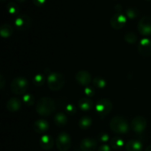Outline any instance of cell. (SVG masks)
<instances>
[{"instance_id":"obj_36","label":"cell","mask_w":151,"mask_h":151,"mask_svg":"<svg viewBox=\"0 0 151 151\" xmlns=\"http://www.w3.org/2000/svg\"><path fill=\"white\" fill-rule=\"evenodd\" d=\"M145 151H151V145H149L148 147L145 149Z\"/></svg>"},{"instance_id":"obj_14","label":"cell","mask_w":151,"mask_h":151,"mask_svg":"<svg viewBox=\"0 0 151 151\" xmlns=\"http://www.w3.org/2000/svg\"><path fill=\"white\" fill-rule=\"evenodd\" d=\"M22 107V102L17 97H11L6 103V109L10 112H16L20 110Z\"/></svg>"},{"instance_id":"obj_32","label":"cell","mask_w":151,"mask_h":151,"mask_svg":"<svg viewBox=\"0 0 151 151\" xmlns=\"http://www.w3.org/2000/svg\"><path fill=\"white\" fill-rule=\"evenodd\" d=\"M47 0H32V2L37 7H42L45 4Z\"/></svg>"},{"instance_id":"obj_4","label":"cell","mask_w":151,"mask_h":151,"mask_svg":"<svg viewBox=\"0 0 151 151\" xmlns=\"http://www.w3.org/2000/svg\"><path fill=\"white\" fill-rule=\"evenodd\" d=\"M29 88V82L25 78L19 76L15 78L10 83V89L15 94L22 95L26 94Z\"/></svg>"},{"instance_id":"obj_1","label":"cell","mask_w":151,"mask_h":151,"mask_svg":"<svg viewBox=\"0 0 151 151\" xmlns=\"http://www.w3.org/2000/svg\"><path fill=\"white\" fill-rule=\"evenodd\" d=\"M57 109L56 103L54 99L49 97L40 98L35 105V111L37 114L41 116H48L55 113Z\"/></svg>"},{"instance_id":"obj_21","label":"cell","mask_w":151,"mask_h":151,"mask_svg":"<svg viewBox=\"0 0 151 151\" xmlns=\"http://www.w3.org/2000/svg\"><path fill=\"white\" fill-rule=\"evenodd\" d=\"M110 145L111 147L114 149V150H119V149L123 147L125 142H124V140L121 137L115 136V137H112L111 139Z\"/></svg>"},{"instance_id":"obj_29","label":"cell","mask_w":151,"mask_h":151,"mask_svg":"<svg viewBox=\"0 0 151 151\" xmlns=\"http://www.w3.org/2000/svg\"><path fill=\"white\" fill-rule=\"evenodd\" d=\"M65 109H66V113L69 114L70 115H73L76 113V107L72 104L66 105Z\"/></svg>"},{"instance_id":"obj_27","label":"cell","mask_w":151,"mask_h":151,"mask_svg":"<svg viewBox=\"0 0 151 151\" xmlns=\"http://www.w3.org/2000/svg\"><path fill=\"white\" fill-rule=\"evenodd\" d=\"M139 15V10L137 7H128L126 10V16L127 17L131 19H134L137 18Z\"/></svg>"},{"instance_id":"obj_24","label":"cell","mask_w":151,"mask_h":151,"mask_svg":"<svg viewBox=\"0 0 151 151\" xmlns=\"http://www.w3.org/2000/svg\"><path fill=\"white\" fill-rule=\"evenodd\" d=\"M7 10L8 13L12 16H18V13L19 12V7L17 3L14 1H10L7 4Z\"/></svg>"},{"instance_id":"obj_9","label":"cell","mask_w":151,"mask_h":151,"mask_svg":"<svg viewBox=\"0 0 151 151\" xmlns=\"http://www.w3.org/2000/svg\"><path fill=\"white\" fill-rule=\"evenodd\" d=\"M147 122L145 117L137 116L132 119L131 122V128L133 131L137 134H141L147 128Z\"/></svg>"},{"instance_id":"obj_17","label":"cell","mask_w":151,"mask_h":151,"mask_svg":"<svg viewBox=\"0 0 151 151\" xmlns=\"http://www.w3.org/2000/svg\"><path fill=\"white\" fill-rule=\"evenodd\" d=\"M93 102L88 98H81L78 101V107L83 111H89L93 109Z\"/></svg>"},{"instance_id":"obj_19","label":"cell","mask_w":151,"mask_h":151,"mask_svg":"<svg viewBox=\"0 0 151 151\" xmlns=\"http://www.w3.org/2000/svg\"><path fill=\"white\" fill-rule=\"evenodd\" d=\"M53 120L55 125H57L58 127H63L67 124L68 118L64 113L59 112L55 115Z\"/></svg>"},{"instance_id":"obj_20","label":"cell","mask_w":151,"mask_h":151,"mask_svg":"<svg viewBox=\"0 0 151 151\" xmlns=\"http://www.w3.org/2000/svg\"><path fill=\"white\" fill-rule=\"evenodd\" d=\"M13 28L10 24H3L0 27V35L2 38H9L13 35Z\"/></svg>"},{"instance_id":"obj_7","label":"cell","mask_w":151,"mask_h":151,"mask_svg":"<svg viewBox=\"0 0 151 151\" xmlns=\"http://www.w3.org/2000/svg\"><path fill=\"white\" fill-rule=\"evenodd\" d=\"M15 27L19 31H25L29 29L32 24L30 17L27 14H19L16 16L14 22Z\"/></svg>"},{"instance_id":"obj_23","label":"cell","mask_w":151,"mask_h":151,"mask_svg":"<svg viewBox=\"0 0 151 151\" xmlns=\"http://www.w3.org/2000/svg\"><path fill=\"white\" fill-rule=\"evenodd\" d=\"M92 83L94 86V87H96L97 88H101V89L105 88L107 86V82H106V80L100 76L95 77L93 80Z\"/></svg>"},{"instance_id":"obj_6","label":"cell","mask_w":151,"mask_h":151,"mask_svg":"<svg viewBox=\"0 0 151 151\" xmlns=\"http://www.w3.org/2000/svg\"><path fill=\"white\" fill-rule=\"evenodd\" d=\"M72 145V139L66 132H61L56 139V147L59 151H68Z\"/></svg>"},{"instance_id":"obj_30","label":"cell","mask_w":151,"mask_h":151,"mask_svg":"<svg viewBox=\"0 0 151 151\" xmlns=\"http://www.w3.org/2000/svg\"><path fill=\"white\" fill-rule=\"evenodd\" d=\"M84 93L88 97H91L94 95L95 94V91H94V88L91 86H86L84 89Z\"/></svg>"},{"instance_id":"obj_31","label":"cell","mask_w":151,"mask_h":151,"mask_svg":"<svg viewBox=\"0 0 151 151\" xmlns=\"http://www.w3.org/2000/svg\"><path fill=\"white\" fill-rule=\"evenodd\" d=\"M98 139L102 142H106L109 140V136L107 133L102 132L98 135Z\"/></svg>"},{"instance_id":"obj_37","label":"cell","mask_w":151,"mask_h":151,"mask_svg":"<svg viewBox=\"0 0 151 151\" xmlns=\"http://www.w3.org/2000/svg\"><path fill=\"white\" fill-rule=\"evenodd\" d=\"M16 1L19 3H22V2H24L25 0H16Z\"/></svg>"},{"instance_id":"obj_18","label":"cell","mask_w":151,"mask_h":151,"mask_svg":"<svg viewBox=\"0 0 151 151\" xmlns=\"http://www.w3.org/2000/svg\"><path fill=\"white\" fill-rule=\"evenodd\" d=\"M125 149L127 151H142V143L139 140H129L125 145Z\"/></svg>"},{"instance_id":"obj_16","label":"cell","mask_w":151,"mask_h":151,"mask_svg":"<svg viewBox=\"0 0 151 151\" xmlns=\"http://www.w3.org/2000/svg\"><path fill=\"white\" fill-rule=\"evenodd\" d=\"M50 125L45 119H38L33 124V129L38 134H43L49 130Z\"/></svg>"},{"instance_id":"obj_5","label":"cell","mask_w":151,"mask_h":151,"mask_svg":"<svg viewBox=\"0 0 151 151\" xmlns=\"http://www.w3.org/2000/svg\"><path fill=\"white\" fill-rule=\"evenodd\" d=\"M112 103L108 99H100L95 105V111L101 119L110 114L112 109Z\"/></svg>"},{"instance_id":"obj_39","label":"cell","mask_w":151,"mask_h":151,"mask_svg":"<svg viewBox=\"0 0 151 151\" xmlns=\"http://www.w3.org/2000/svg\"><path fill=\"white\" fill-rule=\"evenodd\" d=\"M147 1H150V0H147Z\"/></svg>"},{"instance_id":"obj_25","label":"cell","mask_w":151,"mask_h":151,"mask_svg":"<svg viewBox=\"0 0 151 151\" xmlns=\"http://www.w3.org/2000/svg\"><path fill=\"white\" fill-rule=\"evenodd\" d=\"M46 81L45 76H44L43 74H37L36 75H35L32 79V82L33 84L37 87L42 86L44 84Z\"/></svg>"},{"instance_id":"obj_11","label":"cell","mask_w":151,"mask_h":151,"mask_svg":"<svg viewBox=\"0 0 151 151\" xmlns=\"http://www.w3.org/2000/svg\"><path fill=\"white\" fill-rule=\"evenodd\" d=\"M75 81L79 85L87 86L91 82V75L86 70H80L75 75Z\"/></svg>"},{"instance_id":"obj_10","label":"cell","mask_w":151,"mask_h":151,"mask_svg":"<svg viewBox=\"0 0 151 151\" xmlns=\"http://www.w3.org/2000/svg\"><path fill=\"white\" fill-rule=\"evenodd\" d=\"M127 22V17L122 13H116L112 16L110 20V24L114 29H120Z\"/></svg>"},{"instance_id":"obj_13","label":"cell","mask_w":151,"mask_h":151,"mask_svg":"<svg viewBox=\"0 0 151 151\" xmlns=\"http://www.w3.org/2000/svg\"><path fill=\"white\" fill-rule=\"evenodd\" d=\"M80 147L82 151H94L97 149V142L94 139L87 137L81 142Z\"/></svg>"},{"instance_id":"obj_2","label":"cell","mask_w":151,"mask_h":151,"mask_svg":"<svg viewBox=\"0 0 151 151\" xmlns=\"http://www.w3.org/2000/svg\"><path fill=\"white\" fill-rule=\"evenodd\" d=\"M109 127L114 134H124L129 131V124L124 117L120 116H114L109 122Z\"/></svg>"},{"instance_id":"obj_15","label":"cell","mask_w":151,"mask_h":151,"mask_svg":"<svg viewBox=\"0 0 151 151\" xmlns=\"http://www.w3.org/2000/svg\"><path fill=\"white\" fill-rule=\"evenodd\" d=\"M40 146L45 150H50L54 146V139L49 134H44L40 139Z\"/></svg>"},{"instance_id":"obj_26","label":"cell","mask_w":151,"mask_h":151,"mask_svg":"<svg viewBox=\"0 0 151 151\" xmlns=\"http://www.w3.org/2000/svg\"><path fill=\"white\" fill-rule=\"evenodd\" d=\"M23 102L27 106H32L35 104V97L30 93H26L23 95Z\"/></svg>"},{"instance_id":"obj_28","label":"cell","mask_w":151,"mask_h":151,"mask_svg":"<svg viewBox=\"0 0 151 151\" xmlns=\"http://www.w3.org/2000/svg\"><path fill=\"white\" fill-rule=\"evenodd\" d=\"M124 39L127 43L130 44H134L137 42V36L134 32H128L125 33Z\"/></svg>"},{"instance_id":"obj_33","label":"cell","mask_w":151,"mask_h":151,"mask_svg":"<svg viewBox=\"0 0 151 151\" xmlns=\"http://www.w3.org/2000/svg\"><path fill=\"white\" fill-rule=\"evenodd\" d=\"M97 151H111V147L110 146L108 145L104 144L99 147L98 150Z\"/></svg>"},{"instance_id":"obj_35","label":"cell","mask_w":151,"mask_h":151,"mask_svg":"<svg viewBox=\"0 0 151 151\" xmlns=\"http://www.w3.org/2000/svg\"><path fill=\"white\" fill-rule=\"evenodd\" d=\"M4 76H3L2 75H0V87H1V89L4 88V85H3V83H4Z\"/></svg>"},{"instance_id":"obj_22","label":"cell","mask_w":151,"mask_h":151,"mask_svg":"<svg viewBox=\"0 0 151 151\" xmlns=\"http://www.w3.org/2000/svg\"><path fill=\"white\" fill-rule=\"evenodd\" d=\"M91 124H92V119H91L90 116H83L80 119L79 122H78V125H79L80 128L82 130H87L91 127Z\"/></svg>"},{"instance_id":"obj_8","label":"cell","mask_w":151,"mask_h":151,"mask_svg":"<svg viewBox=\"0 0 151 151\" xmlns=\"http://www.w3.org/2000/svg\"><path fill=\"white\" fill-rule=\"evenodd\" d=\"M137 29L141 35L145 36L151 35V17L148 16H143L138 22Z\"/></svg>"},{"instance_id":"obj_3","label":"cell","mask_w":151,"mask_h":151,"mask_svg":"<svg viewBox=\"0 0 151 151\" xmlns=\"http://www.w3.org/2000/svg\"><path fill=\"white\" fill-rule=\"evenodd\" d=\"M47 86L51 91H58L62 89L65 85L66 80L60 72H52L47 75Z\"/></svg>"},{"instance_id":"obj_12","label":"cell","mask_w":151,"mask_h":151,"mask_svg":"<svg viewBox=\"0 0 151 151\" xmlns=\"http://www.w3.org/2000/svg\"><path fill=\"white\" fill-rule=\"evenodd\" d=\"M138 52L144 57L151 55V40L145 38L139 41L138 45Z\"/></svg>"},{"instance_id":"obj_38","label":"cell","mask_w":151,"mask_h":151,"mask_svg":"<svg viewBox=\"0 0 151 151\" xmlns=\"http://www.w3.org/2000/svg\"><path fill=\"white\" fill-rule=\"evenodd\" d=\"M1 1H5V0H1Z\"/></svg>"},{"instance_id":"obj_34","label":"cell","mask_w":151,"mask_h":151,"mask_svg":"<svg viewBox=\"0 0 151 151\" xmlns=\"http://www.w3.org/2000/svg\"><path fill=\"white\" fill-rule=\"evenodd\" d=\"M114 9H115V10L116 11V13H120L121 10H122V5H121V4H116V5H115Z\"/></svg>"}]
</instances>
